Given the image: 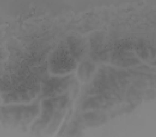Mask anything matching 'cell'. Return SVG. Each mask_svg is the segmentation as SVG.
<instances>
[{
	"label": "cell",
	"instance_id": "1",
	"mask_svg": "<svg viewBox=\"0 0 156 137\" xmlns=\"http://www.w3.org/2000/svg\"><path fill=\"white\" fill-rule=\"evenodd\" d=\"M39 111L38 105H15L1 108V118L6 125L13 127L25 126L33 121Z\"/></svg>",
	"mask_w": 156,
	"mask_h": 137
},
{
	"label": "cell",
	"instance_id": "7",
	"mask_svg": "<svg viewBox=\"0 0 156 137\" xmlns=\"http://www.w3.org/2000/svg\"><path fill=\"white\" fill-rule=\"evenodd\" d=\"M35 90L32 89H21L13 92H9L4 96L5 103L27 102L35 96Z\"/></svg>",
	"mask_w": 156,
	"mask_h": 137
},
{
	"label": "cell",
	"instance_id": "3",
	"mask_svg": "<svg viewBox=\"0 0 156 137\" xmlns=\"http://www.w3.org/2000/svg\"><path fill=\"white\" fill-rule=\"evenodd\" d=\"M69 99L67 95L53 97L44 100L42 103V114L39 122L44 127L47 126L52 119L60 115L61 112L67 106Z\"/></svg>",
	"mask_w": 156,
	"mask_h": 137
},
{
	"label": "cell",
	"instance_id": "10",
	"mask_svg": "<svg viewBox=\"0 0 156 137\" xmlns=\"http://www.w3.org/2000/svg\"><path fill=\"white\" fill-rule=\"evenodd\" d=\"M94 70L95 67L94 64L89 62H83L78 68V77L82 81H87L90 79Z\"/></svg>",
	"mask_w": 156,
	"mask_h": 137
},
{
	"label": "cell",
	"instance_id": "6",
	"mask_svg": "<svg viewBox=\"0 0 156 137\" xmlns=\"http://www.w3.org/2000/svg\"><path fill=\"white\" fill-rule=\"evenodd\" d=\"M111 62L115 65L129 67L140 63V60L133 53L118 49L111 54Z\"/></svg>",
	"mask_w": 156,
	"mask_h": 137
},
{
	"label": "cell",
	"instance_id": "9",
	"mask_svg": "<svg viewBox=\"0 0 156 137\" xmlns=\"http://www.w3.org/2000/svg\"><path fill=\"white\" fill-rule=\"evenodd\" d=\"M82 119L87 126H96L105 123L107 121V117L104 114L96 111L83 114Z\"/></svg>",
	"mask_w": 156,
	"mask_h": 137
},
{
	"label": "cell",
	"instance_id": "5",
	"mask_svg": "<svg viewBox=\"0 0 156 137\" xmlns=\"http://www.w3.org/2000/svg\"><path fill=\"white\" fill-rule=\"evenodd\" d=\"M115 102L112 96L97 95L86 99L82 104V109L95 111L106 110L112 107Z\"/></svg>",
	"mask_w": 156,
	"mask_h": 137
},
{
	"label": "cell",
	"instance_id": "2",
	"mask_svg": "<svg viewBox=\"0 0 156 137\" xmlns=\"http://www.w3.org/2000/svg\"><path fill=\"white\" fill-rule=\"evenodd\" d=\"M76 66V60L65 46L58 47L49 59V68L55 74H64L71 72Z\"/></svg>",
	"mask_w": 156,
	"mask_h": 137
},
{
	"label": "cell",
	"instance_id": "8",
	"mask_svg": "<svg viewBox=\"0 0 156 137\" xmlns=\"http://www.w3.org/2000/svg\"><path fill=\"white\" fill-rule=\"evenodd\" d=\"M69 52L76 60L83 58L85 54V45L83 40L74 36L69 37L67 40Z\"/></svg>",
	"mask_w": 156,
	"mask_h": 137
},
{
	"label": "cell",
	"instance_id": "4",
	"mask_svg": "<svg viewBox=\"0 0 156 137\" xmlns=\"http://www.w3.org/2000/svg\"><path fill=\"white\" fill-rule=\"evenodd\" d=\"M72 81L71 76L63 78H55L45 81L42 86L43 95L53 97L64 92Z\"/></svg>",
	"mask_w": 156,
	"mask_h": 137
}]
</instances>
